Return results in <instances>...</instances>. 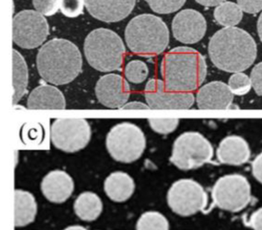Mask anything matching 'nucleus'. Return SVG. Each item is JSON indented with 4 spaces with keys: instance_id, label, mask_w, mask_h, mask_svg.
<instances>
[{
    "instance_id": "f257e3e1",
    "label": "nucleus",
    "mask_w": 262,
    "mask_h": 230,
    "mask_svg": "<svg viewBox=\"0 0 262 230\" xmlns=\"http://www.w3.org/2000/svg\"><path fill=\"white\" fill-rule=\"evenodd\" d=\"M208 54L217 68L237 73L252 65L257 58V44L246 31L237 27H225L211 37Z\"/></svg>"
},
{
    "instance_id": "f03ea898",
    "label": "nucleus",
    "mask_w": 262,
    "mask_h": 230,
    "mask_svg": "<svg viewBox=\"0 0 262 230\" xmlns=\"http://www.w3.org/2000/svg\"><path fill=\"white\" fill-rule=\"evenodd\" d=\"M205 57L195 49L179 46L165 54L161 63V74L167 89L173 91L197 90L207 76Z\"/></svg>"
},
{
    "instance_id": "7ed1b4c3",
    "label": "nucleus",
    "mask_w": 262,
    "mask_h": 230,
    "mask_svg": "<svg viewBox=\"0 0 262 230\" xmlns=\"http://www.w3.org/2000/svg\"><path fill=\"white\" fill-rule=\"evenodd\" d=\"M36 66L44 81L64 85L76 79L82 72V54L72 41L53 38L39 49Z\"/></svg>"
},
{
    "instance_id": "20e7f679",
    "label": "nucleus",
    "mask_w": 262,
    "mask_h": 230,
    "mask_svg": "<svg viewBox=\"0 0 262 230\" xmlns=\"http://www.w3.org/2000/svg\"><path fill=\"white\" fill-rule=\"evenodd\" d=\"M125 41L136 55L151 58L162 54L169 43V30L163 20L151 14H142L127 25Z\"/></svg>"
},
{
    "instance_id": "39448f33",
    "label": "nucleus",
    "mask_w": 262,
    "mask_h": 230,
    "mask_svg": "<svg viewBox=\"0 0 262 230\" xmlns=\"http://www.w3.org/2000/svg\"><path fill=\"white\" fill-rule=\"evenodd\" d=\"M84 52L87 61L93 68L99 72H111L122 68L126 51L117 33L100 28L87 35Z\"/></svg>"
},
{
    "instance_id": "423d86ee",
    "label": "nucleus",
    "mask_w": 262,
    "mask_h": 230,
    "mask_svg": "<svg viewBox=\"0 0 262 230\" xmlns=\"http://www.w3.org/2000/svg\"><path fill=\"white\" fill-rule=\"evenodd\" d=\"M106 148L110 156L121 163L138 160L146 147V138L140 127L129 122L112 127L106 136Z\"/></svg>"
},
{
    "instance_id": "0eeeda50",
    "label": "nucleus",
    "mask_w": 262,
    "mask_h": 230,
    "mask_svg": "<svg viewBox=\"0 0 262 230\" xmlns=\"http://www.w3.org/2000/svg\"><path fill=\"white\" fill-rule=\"evenodd\" d=\"M213 156L210 141L199 132L188 131L176 138L169 159L180 170H191L208 164Z\"/></svg>"
},
{
    "instance_id": "6e6552de",
    "label": "nucleus",
    "mask_w": 262,
    "mask_h": 230,
    "mask_svg": "<svg viewBox=\"0 0 262 230\" xmlns=\"http://www.w3.org/2000/svg\"><path fill=\"white\" fill-rule=\"evenodd\" d=\"M211 196L214 203L221 210L237 213L251 202V184L242 175H225L216 181Z\"/></svg>"
},
{
    "instance_id": "1a4fd4ad",
    "label": "nucleus",
    "mask_w": 262,
    "mask_h": 230,
    "mask_svg": "<svg viewBox=\"0 0 262 230\" xmlns=\"http://www.w3.org/2000/svg\"><path fill=\"white\" fill-rule=\"evenodd\" d=\"M167 201L174 213L181 216H190L205 210L208 203V195L197 181L181 179L170 187Z\"/></svg>"
},
{
    "instance_id": "9d476101",
    "label": "nucleus",
    "mask_w": 262,
    "mask_h": 230,
    "mask_svg": "<svg viewBox=\"0 0 262 230\" xmlns=\"http://www.w3.org/2000/svg\"><path fill=\"white\" fill-rule=\"evenodd\" d=\"M50 136L56 148L66 153H76L90 143L91 127L83 118H59L52 124Z\"/></svg>"
},
{
    "instance_id": "9b49d317",
    "label": "nucleus",
    "mask_w": 262,
    "mask_h": 230,
    "mask_svg": "<svg viewBox=\"0 0 262 230\" xmlns=\"http://www.w3.org/2000/svg\"><path fill=\"white\" fill-rule=\"evenodd\" d=\"M49 35L48 21L37 11L23 10L13 18V41L22 49L39 47L43 44Z\"/></svg>"
},
{
    "instance_id": "f8f14e48",
    "label": "nucleus",
    "mask_w": 262,
    "mask_h": 230,
    "mask_svg": "<svg viewBox=\"0 0 262 230\" xmlns=\"http://www.w3.org/2000/svg\"><path fill=\"white\" fill-rule=\"evenodd\" d=\"M145 98L150 109L156 110H187L195 101L192 93L168 90L162 80L155 78L147 82Z\"/></svg>"
},
{
    "instance_id": "ddd939ff",
    "label": "nucleus",
    "mask_w": 262,
    "mask_h": 230,
    "mask_svg": "<svg viewBox=\"0 0 262 230\" xmlns=\"http://www.w3.org/2000/svg\"><path fill=\"white\" fill-rule=\"evenodd\" d=\"M95 91L101 104L108 108L121 109L129 99L131 89L123 77L108 74L98 80Z\"/></svg>"
},
{
    "instance_id": "4468645a",
    "label": "nucleus",
    "mask_w": 262,
    "mask_h": 230,
    "mask_svg": "<svg viewBox=\"0 0 262 230\" xmlns=\"http://www.w3.org/2000/svg\"><path fill=\"white\" fill-rule=\"evenodd\" d=\"M174 38L184 44H194L205 36L206 20L194 9H185L174 16L171 24Z\"/></svg>"
},
{
    "instance_id": "2eb2a0df",
    "label": "nucleus",
    "mask_w": 262,
    "mask_h": 230,
    "mask_svg": "<svg viewBox=\"0 0 262 230\" xmlns=\"http://www.w3.org/2000/svg\"><path fill=\"white\" fill-rule=\"evenodd\" d=\"M234 95L228 84L214 81L201 87L195 101L201 110H228L232 108Z\"/></svg>"
},
{
    "instance_id": "dca6fc26",
    "label": "nucleus",
    "mask_w": 262,
    "mask_h": 230,
    "mask_svg": "<svg viewBox=\"0 0 262 230\" xmlns=\"http://www.w3.org/2000/svg\"><path fill=\"white\" fill-rule=\"evenodd\" d=\"M136 0H85L90 15L105 22H116L126 18L136 6Z\"/></svg>"
},
{
    "instance_id": "f3484780",
    "label": "nucleus",
    "mask_w": 262,
    "mask_h": 230,
    "mask_svg": "<svg viewBox=\"0 0 262 230\" xmlns=\"http://www.w3.org/2000/svg\"><path fill=\"white\" fill-rule=\"evenodd\" d=\"M75 184L70 174L61 170L47 173L41 182L42 194L50 202L62 203L74 191Z\"/></svg>"
},
{
    "instance_id": "a211bd4d",
    "label": "nucleus",
    "mask_w": 262,
    "mask_h": 230,
    "mask_svg": "<svg viewBox=\"0 0 262 230\" xmlns=\"http://www.w3.org/2000/svg\"><path fill=\"white\" fill-rule=\"evenodd\" d=\"M216 155L221 164L241 166L249 160L251 149L242 136L230 135L221 141Z\"/></svg>"
},
{
    "instance_id": "6ab92c4d",
    "label": "nucleus",
    "mask_w": 262,
    "mask_h": 230,
    "mask_svg": "<svg viewBox=\"0 0 262 230\" xmlns=\"http://www.w3.org/2000/svg\"><path fill=\"white\" fill-rule=\"evenodd\" d=\"M27 107L31 110H64L67 101L63 93L56 86L41 84L29 95Z\"/></svg>"
},
{
    "instance_id": "aec40b11",
    "label": "nucleus",
    "mask_w": 262,
    "mask_h": 230,
    "mask_svg": "<svg viewBox=\"0 0 262 230\" xmlns=\"http://www.w3.org/2000/svg\"><path fill=\"white\" fill-rule=\"evenodd\" d=\"M135 190L136 184L134 179L125 172L112 173L104 182L105 193L114 202H125L133 196Z\"/></svg>"
},
{
    "instance_id": "412c9836",
    "label": "nucleus",
    "mask_w": 262,
    "mask_h": 230,
    "mask_svg": "<svg viewBox=\"0 0 262 230\" xmlns=\"http://www.w3.org/2000/svg\"><path fill=\"white\" fill-rule=\"evenodd\" d=\"M37 214L34 196L28 191L15 190V225L24 227L32 223Z\"/></svg>"
},
{
    "instance_id": "4be33fe9",
    "label": "nucleus",
    "mask_w": 262,
    "mask_h": 230,
    "mask_svg": "<svg viewBox=\"0 0 262 230\" xmlns=\"http://www.w3.org/2000/svg\"><path fill=\"white\" fill-rule=\"evenodd\" d=\"M102 199L93 192L81 193L74 203V210L78 217L86 222L95 221L102 212Z\"/></svg>"
},
{
    "instance_id": "5701e85b",
    "label": "nucleus",
    "mask_w": 262,
    "mask_h": 230,
    "mask_svg": "<svg viewBox=\"0 0 262 230\" xmlns=\"http://www.w3.org/2000/svg\"><path fill=\"white\" fill-rule=\"evenodd\" d=\"M13 102L16 104L27 92L29 71L25 59L16 49H13Z\"/></svg>"
},
{
    "instance_id": "b1692460",
    "label": "nucleus",
    "mask_w": 262,
    "mask_h": 230,
    "mask_svg": "<svg viewBox=\"0 0 262 230\" xmlns=\"http://www.w3.org/2000/svg\"><path fill=\"white\" fill-rule=\"evenodd\" d=\"M216 21L225 27H234L242 21L243 12L240 6L232 2H224L214 9Z\"/></svg>"
},
{
    "instance_id": "393cba45",
    "label": "nucleus",
    "mask_w": 262,
    "mask_h": 230,
    "mask_svg": "<svg viewBox=\"0 0 262 230\" xmlns=\"http://www.w3.org/2000/svg\"><path fill=\"white\" fill-rule=\"evenodd\" d=\"M136 230H169V222L162 213L148 211L139 217Z\"/></svg>"
},
{
    "instance_id": "a878e982",
    "label": "nucleus",
    "mask_w": 262,
    "mask_h": 230,
    "mask_svg": "<svg viewBox=\"0 0 262 230\" xmlns=\"http://www.w3.org/2000/svg\"><path fill=\"white\" fill-rule=\"evenodd\" d=\"M148 67L144 61L133 60L125 67V77L127 81L133 84H141L148 78Z\"/></svg>"
},
{
    "instance_id": "bb28decb",
    "label": "nucleus",
    "mask_w": 262,
    "mask_h": 230,
    "mask_svg": "<svg viewBox=\"0 0 262 230\" xmlns=\"http://www.w3.org/2000/svg\"><path fill=\"white\" fill-rule=\"evenodd\" d=\"M228 85L233 95L237 96L246 95L252 88L251 78L243 72L233 74L228 80Z\"/></svg>"
},
{
    "instance_id": "cd10ccee",
    "label": "nucleus",
    "mask_w": 262,
    "mask_h": 230,
    "mask_svg": "<svg viewBox=\"0 0 262 230\" xmlns=\"http://www.w3.org/2000/svg\"><path fill=\"white\" fill-rule=\"evenodd\" d=\"M154 12L169 14L180 9L186 0H145Z\"/></svg>"
},
{
    "instance_id": "c85d7f7f",
    "label": "nucleus",
    "mask_w": 262,
    "mask_h": 230,
    "mask_svg": "<svg viewBox=\"0 0 262 230\" xmlns=\"http://www.w3.org/2000/svg\"><path fill=\"white\" fill-rule=\"evenodd\" d=\"M150 127L156 133L160 134H169L177 129L179 124L178 118H150Z\"/></svg>"
},
{
    "instance_id": "c756f323",
    "label": "nucleus",
    "mask_w": 262,
    "mask_h": 230,
    "mask_svg": "<svg viewBox=\"0 0 262 230\" xmlns=\"http://www.w3.org/2000/svg\"><path fill=\"white\" fill-rule=\"evenodd\" d=\"M85 0H60V10L65 16L76 18L83 12Z\"/></svg>"
},
{
    "instance_id": "7c9ffc66",
    "label": "nucleus",
    "mask_w": 262,
    "mask_h": 230,
    "mask_svg": "<svg viewBox=\"0 0 262 230\" xmlns=\"http://www.w3.org/2000/svg\"><path fill=\"white\" fill-rule=\"evenodd\" d=\"M35 9L46 16L54 15L60 8V0H33Z\"/></svg>"
},
{
    "instance_id": "2f4dec72",
    "label": "nucleus",
    "mask_w": 262,
    "mask_h": 230,
    "mask_svg": "<svg viewBox=\"0 0 262 230\" xmlns=\"http://www.w3.org/2000/svg\"><path fill=\"white\" fill-rule=\"evenodd\" d=\"M252 88L259 96H262V61L256 64L251 72Z\"/></svg>"
},
{
    "instance_id": "473e14b6",
    "label": "nucleus",
    "mask_w": 262,
    "mask_h": 230,
    "mask_svg": "<svg viewBox=\"0 0 262 230\" xmlns=\"http://www.w3.org/2000/svg\"><path fill=\"white\" fill-rule=\"evenodd\" d=\"M237 5L247 13H257L262 10V0H237Z\"/></svg>"
},
{
    "instance_id": "72a5a7b5",
    "label": "nucleus",
    "mask_w": 262,
    "mask_h": 230,
    "mask_svg": "<svg viewBox=\"0 0 262 230\" xmlns=\"http://www.w3.org/2000/svg\"><path fill=\"white\" fill-rule=\"evenodd\" d=\"M251 170L254 177L262 184V152L259 153L251 164Z\"/></svg>"
},
{
    "instance_id": "f704fd0d",
    "label": "nucleus",
    "mask_w": 262,
    "mask_h": 230,
    "mask_svg": "<svg viewBox=\"0 0 262 230\" xmlns=\"http://www.w3.org/2000/svg\"><path fill=\"white\" fill-rule=\"evenodd\" d=\"M250 226L253 230H262V207L251 215L250 218Z\"/></svg>"
},
{
    "instance_id": "c9c22d12",
    "label": "nucleus",
    "mask_w": 262,
    "mask_h": 230,
    "mask_svg": "<svg viewBox=\"0 0 262 230\" xmlns=\"http://www.w3.org/2000/svg\"><path fill=\"white\" fill-rule=\"evenodd\" d=\"M121 109H124V110H148V109H150V107L148 104L141 102V101H131V102L126 103Z\"/></svg>"
},
{
    "instance_id": "e433bc0d",
    "label": "nucleus",
    "mask_w": 262,
    "mask_h": 230,
    "mask_svg": "<svg viewBox=\"0 0 262 230\" xmlns=\"http://www.w3.org/2000/svg\"><path fill=\"white\" fill-rule=\"evenodd\" d=\"M199 4L205 6H219L222 3L225 2V0H195Z\"/></svg>"
},
{
    "instance_id": "4c0bfd02",
    "label": "nucleus",
    "mask_w": 262,
    "mask_h": 230,
    "mask_svg": "<svg viewBox=\"0 0 262 230\" xmlns=\"http://www.w3.org/2000/svg\"><path fill=\"white\" fill-rule=\"evenodd\" d=\"M257 32H258L259 38L262 41V12L257 20Z\"/></svg>"
},
{
    "instance_id": "58836bf2",
    "label": "nucleus",
    "mask_w": 262,
    "mask_h": 230,
    "mask_svg": "<svg viewBox=\"0 0 262 230\" xmlns=\"http://www.w3.org/2000/svg\"><path fill=\"white\" fill-rule=\"evenodd\" d=\"M64 230H89L85 227L81 226V225H71V226L67 227Z\"/></svg>"
}]
</instances>
